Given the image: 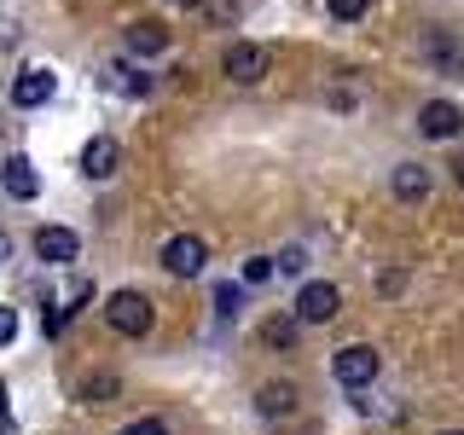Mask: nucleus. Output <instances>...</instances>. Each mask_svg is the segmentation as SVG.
<instances>
[{"label": "nucleus", "mask_w": 464, "mask_h": 435, "mask_svg": "<svg viewBox=\"0 0 464 435\" xmlns=\"http://www.w3.org/2000/svg\"><path fill=\"white\" fill-rule=\"evenodd\" d=\"M151 319H157V308H151V296H140V290H116V296L105 302V325L116 331V337H145Z\"/></svg>", "instance_id": "obj_1"}, {"label": "nucleus", "mask_w": 464, "mask_h": 435, "mask_svg": "<svg viewBox=\"0 0 464 435\" xmlns=\"http://www.w3.org/2000/svg\"><path fill=\"white\" fill-rule=\"evenodd\" d=\"M221 70H227V82L256 87V82L273 70V47H261V41H232L227 58H221Z\"/></svg>", "instance_id": "obj_2"}, {"label": "nucleus", "mask_w": 464, "mask_h": 435, "mask_svg": "<svg viewBox=\"0 0 464 435\" xmlns=\"http://www.w3.org/2000/svg\"><path fill=\"white\" fill-rule=\"evenodd\" d=\"M377 366H383V360H377L366 343H348L343 354L331 360V372H337L343 389H372V383H377Z\"/></svg>", "instance_id": "obj_3"}, {"label": "nucleus", "mask_w": 464, "mask_h": 435, "mask_svg": "<svg viewBox=\"0 0 464 435\" xmlns=\"http://www.w3.org/2000/svg\"><path fill=\"white\" fill-rule=\"evenodd\" d=\"M53 93H58V76L47 64H29V70L12 76V105H18V111H41Z\"/></svg>", "instance_id": "obj_4"}, {"label": "nucleus", "mask_w": 464, "mask_h": 435, "mask_svg": "<svg viewBox=\"0 0 464 435\" xmlns=\"http://www.w3.org/2000/svg\"><path fill=\"white\" fill-rule=\"evenodd\" d=\"M337 308H343L337 285H302V296H296V319H302V325H325V319H337Z\"/></svg>", "instance_id": "obj_5"}, {"label": "nucleus", "mask_w": 464, "mask_h": 435, "mask_svg": "<svg viewBox=\"0 0 464 435\" xmlns=\"http://www.w3.org/2000/svg\"><path fill=\"white\" fill-rule=\"evenodd\" d=\"M203 261H209V250H203V238H192V232H180V238L163 244V267L174 273V279H192V273H203Z\"/></svg>", "instance_id": "obj_6"}, {"label": "nucleus", "mask_w": 464, "mask_h": 435, "mask_svg": "<svg viewBox=\"0 0 464 435\" xmlns=\"http://www.w3.org/2000/svg\"><path fill=\"white\" fill-rule=\"evenodd\" d=\"M459 128H464V111L447 105V99H430V105L418 111V134H430V140H453Z\"/></svg>", "instance_id": "obj_7"}, {"label": "nucleus", "mask_w": 464, "mask_h": 435, "mask_svg": "<svg viewBox=\"0 0 464 435\" xmlns=\"http://www.w3.org/2000/svg\"><path fill=\"white\" fill-rule=\"evenodd\" d=\"M35 256L53 261V267H64V261L82 256V238H76L70 227H41V232H35Z\"/></svg>", "instance_id": "obj_8"}, {"label": "nucleus", "mask_w": 464, "mask_h": 435, "mask_svg": "<svg viewBox=\"0 0 464 435\" xmlns=\"http://www.w3.org/2000/svg\"><path fill=\"white\" fill-rule=\"evenodd\" d=\"M116 163H122V145H116L111 134L87 140V151H82V174H87V180H111Z\"/></svg>", "instance_id": "obj_9"}, {"label": "nucleus", "mask_w": 464, "mask_h": 435, "mask_svg": "<svg viewBox=\"0 0 464 435\" xmlns=\"http://www.w3.org/2000/svg\"><path fill=\"white\" fill-rule=\"evenodd\" d=\"M0 186H6V198L29 203V198L41 192V174H35V163H29V157H6V163H0Z\"/></svg>", "instance_id": "obj_10"}, {"label": "nucleus", "mask_w": 464, "mask_h": 435, "mask_svg": "<svg viewBox=\"0 0 464 435\" xmlns=\"http://www.w3.org/2000/svg\"><path fill=\"white\" fill-rule=\"evenodd\" d=\"M128 53H134V58H157V53H169V29L157 24V18L128 24Z\"/></svg>", "instance_id": "obj_11"}, {"label": "nucleus", "mask_w": 464, "mask_h": 435, "mask_svg": "<svg viewBox=\"0 0 464 435\" xmlns=\"http://www.w3.org/2000/svg\"><path fill=\"white\" fill-rule=\"evenodd\" d=\"M105 87L122 93V99H145L151 93V76H145V70H128V64H105Z\"/></svg>", "instance_id": "obj_12"}, {"label": "nucleus", "mask_w": 464, "mask_h": 435, "mask_svg": "<svg viewBox=\"0 0 464 435\" xmlns=\"http://www.w3.org/2000/svg\"><path fill=\"white\" fill-rule=\"evenodd\" d=\"M395 198L401 203H424L430 198V169L424 163H401L395 169Z\"/></svg>", "instance_id": "obj_13"}, {"label": "nucleus", "mask_w": 464, "mask_h": 435, "mask_svg": "<svg viewBox=\"0 0 464 435\" xmlns=\"http://www.w3.org/2000/svg\"><path fill=\"white\" fill-rule=\"evenodd\" d=\"M256 412L261 418H290V412H296V383H267L256 395Z\"/></svg>", "instance_id": "obj_14"}, {"label": "nucleus", "mask_w": 464, "mask_h": 435, "mask_svg": "<svg viewBox=\"0 0 464 435\" xmlns=\"http://www.w3.org/2000/svg\"><path fill=\"white\" fill-rule=\"evenodd\" d=\"M244 296H250V285L221 279V285H215V314H221V319H238L244 314Z\"/></svg>", "instance_id": "obj_15"}, {"label": "nucleus", "mask_w": 464, "mask_h": 435, "mask_svg": "<svg viewBox=\"0 0 464 435\" xmlns=\"http://www.w3.org/2000/svg\"><path fill=\"white\" fill-rule=\"evenodd\" d=\"M116 389H122V377H116V372H99V377H87V383H82V401L99 406V401H111Z\"/></svg>", "instance_id": "obj_16"}, {"label": "nucleus", "mask_w": 464, "mask_h": 435, "mask_svg": "<svg viewBox=\"0 0 464 435\" xmlns=\"http://www.w3.org/2000/svg\"><path fill=\"white\" fill-rule=\"evenodd\" d=\"M296 325H302V319H273V325L261 331V343H267V348H290V343H296Z\"/></svg>", "instance_id": "obj_17"}, {"label": "nucleus", "mask_w": 464, "mask_h": 435, "mask_svg": "<svg viewBox=\"0 0 464 435\" xmlns=\"http://www.w3.org/2000/svg\"><path fill=\"white\" fill-rule=\"evenodd\" d=\"M366 6H372V0H325V12H331L337 24H354V18H366Z\"/></svg>", "instance_id": "obj_18"}, {"label": "nucleus", "mask_w": 464, "mask_h": 435, "mask_svg": "<svg viewBox=\"0 0 464 435\" xmlns=\"http://www.w3.org/2000/svg\"><path fill=\"white\" fill-rule=\"evenodd\" d=\"M273 267H279L273 256H250V261H244V285H267V279H273Z\"/></svg>", "instance_id": "obj_19"}, {"label": "nucleus", "mask_w": 464, "mask_h": 435, "mask_svg": "<svg viewBox=\"0 0 464 435\" xmlns=\"http://www.w3.org/2000/svg\"><path fill=\"white\" fill-rule=\"evenodd\" d=\"M122 435H169V424L163 418H140V424H128Z\"/></svg>", "instance_id": "obj_20"}, {"label": "nucleus", "mask_w": 464, "mask_h": 435, "mask_svg": "<svg viewBox=\"0 0 464 435\" xmlns=\"http://www.w3.org/2000/svg\"><path fill=\"white\" fill-rule=\"evenodd\" d=\"M12 337H18V314H12V308H0V348H6Z\"/></svg>", "instance_id": "obj_21"}, {"label": "nucleus", "mask_w": 464, "mask_h": 435, "mask_svg": "<svg viewBox=\"0 0 464 435\" xmlns=\"http://www.w3.org/2000/svg\"><path fill=\"white\" fill-rule=\"evenodd\" d=\"M302 267H308V256H302V250H285L279 256V273H302Z\"/></svg>", "instance_id": "obj_22"}, {"label": "nucleus", "mask_w": 464, "mask_h": 435, "mask_svg": "<svg viewBox=\"0 0 464 435\" xmlns=\"http://www.w3.org/2000/svg\"><path fill=\"white\" fill-rule=\"evenodd\" d=\"M401 285H406V273H383V279H377V290H383V296H395Z\"/></svg>", "instance_id": "obj_23"}, {"label": "nucleus", "mask_w": 464, "mask_h": 435, "mask_svg": "<svg viewBox=\"0 0 464 435\" xmlns=\"http://www.w3.org/2000/svg\"><path fill=\"white\" fill-rule=\"evenodd\" d=\"M169 6H198V0H169Z\"/></svg>", "instance_id": "obj_24"}, {"label": "nucleus", "mask_w": 464, "mask_h": 435, "mask_svg": "<svg viewBox=\"0 0 464 435\" xmlns=\"http://www.w3.org/2000/svg\"><path fill=\"white\" fill-rule=\"evenodd\" d=\"M453 174H459V186H464V163H459V169H453Z\"/></svg>", "instance_id": "obj_25"}, {"label": "nucleus", "mask_w": 464, "mask_h": 435, "mask_svg": "<svg viewBox=\"0 0 464 435\" xmlns=\"http://www.w3.org/2000/svg\"><path fill=\"white\" fill-rule=\"evenodd\" d=\"M0 261H6V238H0Z\"/></svg>", "instance_id": "obj_26"}, {"label": "nucleus", "mask_w": 464, "mask_h": 435, "mask_svg": "<svg viewBox=\"0 0 464 435\" xmlns=\"http://www.w3.org/2000/svg\"><path fill=\"white\" fill-rule=\"evenodd\" d=\"M447 435H464V430H447Z\"/></svg>", "instance_id": "obj_27"}]
</instances>
